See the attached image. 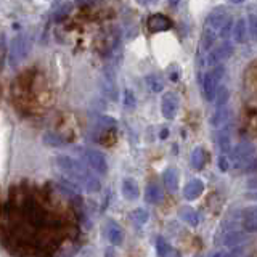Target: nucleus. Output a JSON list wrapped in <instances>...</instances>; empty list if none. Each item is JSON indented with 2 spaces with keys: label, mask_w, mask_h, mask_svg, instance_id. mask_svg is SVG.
Here are the masks:
<instances>
[{
  "label": "nucleus",
  "mask_w": 257,
  "mask_h": 257,
  "mask_svg": "<svg viewBox=\"0 0 257 257\" xmlns=\"http://www.w3.org/2000/svg\"><path fill=\"white\" fill-rule=\"evenodd\" d=\"M190 163H191V167L195 169V171H203L204 164H206V151L203 147H196L191 151Z\"/></svg>",
  "instance_id": "nucleus-19"
},
{
  "label": "nucleus",
  "mask_w": 257,
  "mask_h": 257,
  "mask_svg": "<svg viewBox=\"0 0 257 257\" xmlns=\"http://www.w3.org/2000/svg\"><path fill=\"white\" fill-rule=\"evenodd\" d=\"M239 214H241V217H243V222L244 220H257V206L246 207Z\"/></svg>",
  "instance_id": "nucleus-30"
},
{
  "label": "nucleus",
  "mask_w": 257,
  "mask_h": 257,
  "mask_svg": "<svg viewBox=\"0 0 257 257\" xmlns=\"http://www.w3.org/2000/svg\"><path fill=\"white\" fill-rule=\"evenodd\" d=\"M156 254L158 257H180V252L175 251V249L172 247L171 243H167V241L163 238V236H158L156 238Z\"/></svg>",
  "instance_id": "nucleus-14"
},
{
  "label": "nucleus",
  "mask_w": 257,
  "mask_h": 257,
  "mask_svg": "<svg viewBox=\"0 0 257 257\" xmlns=\"http://www.w3.org/2000/svg\"><path fill=\"white\" fill-rule=\"evenodd\" d=\"M167 74H169V79L174 80V82H177V80L180 79V68L179 66H171L167 69Z\"/></svg>",
  "instance_id": "nucleus-34"
},
{
  "label": "nucleus",
  "mask_w": 257,
  "mask_h": 257,
  "mask_svg": "<svg viewBox=\"0 0 257 257\" xmlns=\"http://www.w3.org/2000/svg\"><path fill=\"white\" fill-rule=\"evenodd\" d=\"M167 137H169V128H163V131L159 132V139L161 140H166Z\"/></svg>",
  "instance_id": "nucleus-39"
},
{
  "label": "nucleus",
  "mask_w": 257,
  "mask_h": 257,
  "mask_svg": "<svg viewBox=\"0 0 257 257\" xmlns=\"http://www.w3.org/2000/svg\"><path fill=\"white\" fill-rule=\"evenodd\" d=\"M209 257H227V255H225V252H223V251H217V252H212Z\"/></svg>",
  "instance_id": "nucleus-40"
},
{
  "label": "nucleus",
  "mask_w": 257,
  "mask_h": 257,
  "mask_svg": "<svg viewBox=\"0 0 257 257\" xmlns=\"http://www.w3.org/2000/svg\"><path fill=\"white\" fill-rule=\"evenodd\" d=\"M164 198V191L161 190V187L158 183H148L147 185V190H145V199H147V203L150 204H158L161 203Z\"/></svg>",
  "instance_id": "nucleus-15"
},
{
  "label": "nucleus",
  "mask_w": 257,
  "mask_h": 257,
  "mask_svg": "<svg viewBox=\"0 0 257 257\" xmlns=\"http://www.w3.org/2000/svg\"><path fill=\"white\" fill-rule=\"evenodd\" d=\"M31 50V39L24 34L16 36L12 40V45H10V55H8V61L10 64H18L21 60H24L28 56Z\"/></svg>",
  "instance_id": "nucleus-5"
},
{
  "label": "nucleus",
  "mask_w": 257,
  "mask_h": 257,
  "mask_svg": "<svg viewBox=\"0 0 257 257\" xmlns=\"http://www.w3.org/2000/svg\"><path fill=\"white\" fill-rule=\"evenodd\" d=\"M243 230L247 233H257V220H244Z\"/></svg>",
  "instance_id": "nucleus-35"
},
{
  "label": "nucleus",
  "mask_w": 257,
  "mask_h": 257,
  "mask_svg": "<svg viewBox=\"0 0 257 257\" xmlns=\"http://www.w3.org/2000/svg\"><path fill=\"white\" fill-rule=\"evenodd\" d=\"M223 74H225V68L220 64V66H215L209 72H206L204 77L201 79L203 96L207 101H215V96L220 88V80L223 79Z\"/></svg>",
  "instance_id": "nucleus-3"
},
{
  "label": "nucleus",
  "mask_w": 257,
  "mask_h": 257,
  "mask_svg": "<svg viewBox=\"0 0 257 257\" xmlns=\"http://www.w3.org/2000/svg\"><path fill=\"white\" fill-rule=\"evenodd\" d=\"M104 257H116V252H114V246L108 247L106 251H104Z\"/></svg>",
  "instance_id": "nucleus-37"
},
{
  "label": "nucleus",
  "mask_w": 257,
  "mask_h": 257,
  "mask_svg": "<svg viewBox=\"0 0 257 257\" xmlns=\"http://www.w3.org/2000/svg\"><path fill=\"white\" fill-rule=\"evenodd\" d=\"M247 29H249V37H251L254 42H257V15L249 13V16H247Z\"/></svg>",
  "instance_id": "nucleus-28"
},
{
  "label": "nucleus",
  "mask_w": 257,
  "mask_h": 257,
  "mask_svg": "<svg viewBox=\"0 0 257 257\" xmlns=\"http://www.w3.org/2000/svg\"><path fill=\"white\" fill-rule=\"evenodd\" d=\"M228 119V108H220V109H215L214 114L209 119V122H211L212 127H222L225 122H227Z\"/></svg>",
  "instance_id": "nucleus-22"
},
{
  "label": "nucleus",
  "mask_w": 257,
  "mask_h": 257,
  "mask_svg": "<svg viewBox=\"0 0 257 257\" xmlns=\"http://www.w3.org/2000/svg\"><path fill=\"white\" fill-rule=\"evenodd\" d=\"M230 100V92L227 87L220 85L219 92H217V96H215V109H220V108H227V103Z\"/></svg>",
  "instance_id": "nucleus-24"
},
{
  "label": "nucleus",
  "mask_w": 257,
  "mask_h": 257,
  "mask_svg": "<svg viewBox=\"0 0 257 257\" xmlns=\"http://www.w3.org/2000/svg\"><path fill=\"white\" fill-rule=\"evenodd\" d=\"M174 28V23L169 16L163 13H155L148 18V31L156 34V32H164V31H171Z\"/></svg>",
  "instance_id": "nucleus-9"
},
{
  "label": "nucleus",
  "mask_w": 257,
  "mask_h": 257,
  "mask_svg": "<svg viewBox=\"0 0 257 257\" xmlns=\"http://www.w3.org/2000/svg\"><path fill=\"white\" fill-rule=\"evenodd\" d=\"M230 164H231V161H230V158H228V156L220 155V156H219V159H217V166H219V169H220L222 172H227L228 169H230Z\"/></svg>",
  "instance_id": "nucleus-33"
},
{
  "label": "nucleus",
  "mask_w": 257,
  "mask_h": 257,
  "mask_svg": "<svg viewBox=\"0 0 257 257\" xmlns=\"http://www.w3.org/2000/svg\"><path fill=\"white\" fill-rule=\"evenodd\" d=\"M195 257H203V255H201V254H198V255H195Z\"/></svg>",
  "instance_id": "nucleus-42"
},
{
  "label": "nucleus",
  "mask_w": 257,
  "mask_h": 257,
  "mask_svg": "<svg viewBox=\"0 0 257 257\" xmlns=\"http://www.w3.org/2000/svg\"><path fill=\"white\" fill-rule=\"evenodd\" d=\"M131 217L137 225H145L150 220V214L147 209H143V207H135L131 212Z\"/></svg>",
  "instance_id": "nucleus-25"
},
{
  "label": "nucleus",
  "mask_w": 257,
  "mask_h": 257,
  "mask_svg": "<svg viewBox=\"0 0 257 257\" xmlns=\"http://www.w3.org/2000/svg\"><path fill=\"white\" fill-rule=\"evenodd\" d=\"M69 8H71V4L68 2H60L55 5V10H53V16L56 21H61L64 16L69 13Z\"/></svg>",
  "instance_id": "nucleus-26"
},
{
  "label": "nucleus",
  "mask_w": 257,
  "mask_h": 257,
  "mask_svg": "<svg viewBox=\"0 0 257 257\" xmlns=\"http://www.w3.org/2000/svg\"><path fill=\"white\" fill-rule=\"evenodd\" d=\"M163 182L169 191H177L179 188V172L174 167H167L163 172Z\"/></svg>",
  "instance_id": "nucleus-18"
},
{
  "label": "nucleus",
  "mask_w": 257,
  "mask_h": 257,
  "mask_svg": "<svg viewBox=\"0 0 257 257\" xmlns=\"http://www.w3.org/2000/svg\"><path fill=\"white\" fill-rule=\"evenodd\" d=\"M228 16L222 8H217V10L209 13L206 18L204 28H203V36H201V42H199V56H203V53L209 52L212 48L214 42L217 37H220V31L223 28V24L227 23Z\"/></svg>",
  "instance_id": "nucleus-2"
},
{
  "label": "nucleus",
  "mask_w": 257,
  "mask_h": 257,
  "mask_svg": "<svg viewBox=\"0 0 257 257\" xmlns=\"http://www.w3.org/2000/svg\"><path fill=\"white\" fill-rule=\"evenodd\" d=\"M239 254H241L239 249H235V251H231L227 257H239Z\"/></svg>",
  "instance_id": "nucleus-41"
},
{
  "label": "nucleus",
  "mask_w": 257,
  "mask_h": 257,
  "mask_svg": "<svg viewBox=\"0 0 257 257\" xmlns=\"http://www.w3.org/2000/svg\"><path fill=\"white\" fill-rule=\"evenodd\" d=\"M177 111H179V96L172 92H166L161 98V114L164 119L172 120L177 116Z\"/></svg>",
  "instance_id": "nucleus-8"
},
{
  "label": "nucleus",
  "mask_w": 257,
  "mask_h": 257,
  "mask_svg": "<svg viewBox=\"0 0 257 257\" xmlns=\"http://www.w3.org/2000/svg\"><path fill=\"white\" fill-rule=\"evenodd\" d=\"M56 169L68 177V180L74 182L79 187H84L88 193L100 191L101 183L96 177L88 171V167L84 166L80 161L71 158L68 155H58L55 158Z\"/></svg>",
  "instance_id": "nucleus-1"
},
{
  "label": "nucleus",
  "mask_w": 257,
  "mask_h": 257,
  "mask_svg": "<svg viewBox=\"0 0 257 257\" xmlns=\"http://www.w3.org/2000/svg\"><path fill=\"white\" fill-rule=\"evenodd\" d=\"M122 104L127 109H134L137 106V98L131 88H125L122 92Z\"/></svg>",
  "instance_id": "nucleus-27"
},
{
  "label": "nucleus",
  "mask_w": 257,
  "mask_h": 257,
  "mask_svg": "<svg viewBox=\"0 0 257 257\" xmlns=\"http://www.w3.org/2000/svg\"><path fill=\"white\" fill-rule=\"evenodd\" d=\"M7 52H8L7 36H5V32H2V36H0V63H2V68L5 66V61H7Z\"/></svg>",
  "instance_id": "nucleus-29"
},
{
  "label": "nucleus",
  "mask_w": 257,
  "mask_h": 257,
  "mask_svg": "<svg viewBox=\"0 0 257 257\" xmlns=\"http://www.w3.org/2000/svg\"><path fill=\"white\" fill-rule=\"evenodd\" d=\"M219 148H220V153L223 156H228L230 153L233 151L231 150V139H230V127L228 125H223L220 131H219Z\"/></svg>",
  "instance_id": "nucleus-16"
},
{
  "label": "nucleus",
  "mask_w": 257,
  "mask_h": 257,
  "mask_svg": "<svg viewBox=\"0 0 257 257\" xmlns=\"http://www.w3.org/2000/svg\"><path fill=\"white\" fill-rule=\"evenodd\" d=\"M98 125H101L104 128H116L117 127V120L114 117H109V116H100L98 117Z\"/></svg>",
  "instance_id": "nucleus-31"
},
{
  "label": "nucleus",
  "mask_w": 257,
  "mask_h": 257,
  "mask_svg": "<svg viewBox=\"0 0 257 257\" xmlns=\"http://www.w3.org/2000/svg\"><path fill=\"white\" fill-rule=\"evenodd\" d=\"M231 29H235V24H233V18H231V16H228L227 23L223 24V28H222V31H220V37L227 40V39L230 37V32H231Z\"/></svg>",
  "instance_id": "nucleus-32"
},
{
  "label": "nucleus",
  "mask_w": 257,
  "mask_h": 257,
  "mask_svg": "<svg viewBox=\"0 0 257 257\" xmlns=\"http://www.w3.org/2000/svg\"><path fill=\"white\" fill-rule=\"evenodd\" d=\"M145 84H147L148 90L153 93H161L164 90V80L161 79L158 74H148L145 77Z\"/></svg>",
  "instance_id": "nucleus-21"
},
{
  "label": "nucleus",
  "mask_w": 257,
  "mask_h": 257,
  "mask_svg": "<svg viewBox=\"0 0 257 257\" xmlns=\"http://www.w3.org/2000/svg\"><path fill=\"white\" fill-rule=\"evenodd\" d=\"M42 140L45 145H48V147H55V148H61V147H64V143H66L61 135L55 134V132H45Z\"/></svg>",
  "instance_id": "nucleus-23"
},
{
  "label": "nucleus",
  "mask_w": 257,
  "mask_h": 257,
  "mask_svg": "<svg viewBox=\"0 0 257 257\" xmlns=\"http://www.w3.org/2000/svg\"><path fill=\"white\" fill-rule=\"evenodd\" d=\"M120 191H122V196L127 201H137L140 196V188L139 183H137L132 177H125L122 180V185H120Z\"/></svg>",
  "instance_id": "nucleus-12"
},
{
  "label": "nucleus",
  "mask_w": 257,
  "mask_h": 257,
  "mask_svg": "<svg viewBox=\"0 0 257 257\" xmlns=\"http://www.w3.org/2000/svg\"><path fill=\"white\" fill-rule=\"evenodd\" d=\"M255 156V147L251 142H241L238 143L231 151L230 161L233 167H243L247 166L252 161V158Z\"/></svg>",
  "instance_id": "nucleus-4"
},
{
  "label": "nucleus",
  "mask_w": 257,
  "mask_h": 257,
  "mask_svg": "<svg viewBox=\"0 0 257 257\" xmlns=\"http://www.w3.org/2000/svg\"><path fill=\"white\" fill-rule=\"evenodd\" d=\"M246 185H247L249 190H255L257 191V179H249Z\"/></svg>",
  "instance_id": "nucleus-36"
},
{
  "label": "nucleus",
  "mask_w": 257,
  "mask_h": 257,
  "mask_svg": "<svg viewBox=\"0 0 257 257\" xmlns=\"http://www.w3.org/2000/svg\"><path fill=\"white\" fill-rule=\"evenodd\" d=\"M203 191H204V182L199 179H191L183 187V196L188 201H195L203 195Z\"/></svg>",
  "instance_id": "nucleus-11"
},
{
  "label": "nucleus",
  "mask_w": 257,
  "mask_h": 257,
  "mask_svg": "<svg viewBox=\"0 0 257 257\" xmlns=\"http://www.w3.org/2000/svg\"><path fill=\"white\" fill-rule=\"evenodd\" d=\"M179 217L185 222L188 223L190 227H198L199 222H201V217H199V212L196 209H193L191 206H185V207H180L179 209Z\"/></svg>",
  "instance_id": "nucleus-13"
},
{
  "label": "nucleus",
  "mask_w": 257,
  "mask_h": 257,
  "mask_svg": "<svg viewBox=\"0 0 257 257\" xmlns=\"http://www.w3.org/2000/svg\"><path fill=\"white\" fill-rule=\"evenodd\" d=\"M233 37H235L236 44H244L249 37L247 21L244 18H238L235 23V29H233Z\"/></svg>",
  "instance_id": "nucleus-17"
},
{
  "label": "nucleus",
  "mask_w": 257,
  "mask_h": 257,
  "mask_svg": "<svg viewBox=\"0 0 257 257\" xmlns=\"http://www.w3.org/2000/svg\"><path fill=\"white\" fill-rule=\"evenodd\" d=\"M106 238L112 246L122 244L124 241V230L116 220H108L106 222Z\"/></svg>",
  "instance_id": "nucleus-10"
},
{
  "label": "nucleus",
  "mask_w": 257,
  "mask_h": 257,
  "mask_svg": "<svg viewBox=\"0 0 257 257\" xmlns=\"http://www.w3.org/2000/svg\"><path fill=\"white\" fill-rule=\"evenodd\" d=\"M246 239V236L243 235V231H236V230H228L225 235L222 236V243L228 247H235L238 244H241Z\"/></svg>",
  "instance_id": "nucleus-20"
},
{
  "label": "nucleus",
  "mask_w": 257,
  "mask_h": 257,
  "mask_svg": "<svg viewBox=\"0 0 257 257\" xmlns=\"http://www.w3.org/2000/svg\"><path fill=\"white\" fill-rule=\"evenodd\" d=\"M79 150H80V156L84 158L88 167L93 169L95 172H98L101 175L108 172V161L104 158L103 153L96 151L93 148H79Z\"/></svg>",
  "instance_id": "nucleus-6"
},
{
  "label": "nucleus",
  "mask_w": 257,
  "mask_h": 257,
  "mask_svg": "<svg viewBox=\"0 0 257 257\" xmlns=\"http://www.w3.org/2000/svg\"><path fill=\"white\" fill-rule=\"evenodd\" d=\"M244 198H246V199H252V201H255V199H257V191H249V193H246Z\"/></svg>",
  "instance_id": "nucleus-38"
},
{
  "label": "nucleus",
  "mask_w": 257,
  "mask_h": 257,
  "mask_svg": "<svg viewBox=\"0 0 257 257\" xmlns=\"http://www.w3.org/2000/svg\"><path fill=\"white\" fill-rule=\"evenodd\" d=\"M233 50H235V47H233V44H230L228 40H225V42L222 45H219L217 48H214L212 52H209L207 55V60H206V64H209V66H220V63L225 61L227 58H230V56L233 55Z\"/></svg>",
  "instance_id": "nucleus-7"
}]
</instances>
